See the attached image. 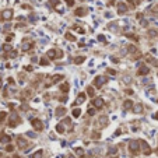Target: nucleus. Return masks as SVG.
<instances>
[{
  "label": "nucleus",
  "instance_id": "24",
  "mask_svg": "<svg viewBox=\"0 0 158 158\" xmlns=\"http://www.w3.org/2000/svg\"><path fill=\"white\" fill-rule=\"evenodd\" d=\"M60 91H62V92H64V94H66V92H69V83H64V84L60 85Z\"/></svg>",
  "mask_w": 158,
  "mask_h": 158
},
{
  "label": "nucleus",
  "instance_id": "51",
  "mask_svg": "<svg viewBox=\"0 0 158 158\" xmlns=\"http://www.w3.org/2000/svg\"><path fill=\"white\" fill-rule=\"evenodd\" d=\"M69 158H76V157H74V155H69Z\"/></svg>",
  "mask_w": 158,
  "mask_h": 158
},
{
  "label": "nucleus",
  "instance_id": "22",
  "mask_svg": "<svg viewBox=\"0 0 158 158\" xmlns=\"http://www.w3.org/2000/svg\"><path fill=\"white\" fill-rule=\"evenodd\" d=\"M56 132L59 134H63V133H64V126H63V123H59L56 126Z\"/></svg>",
  "mask_w": 158,
  "mask_h": 158
},
{
  "label": "nucleus",
  "instance_id": "33",
  "mask_svg": "<svg viewBox=\"0 0 158 158\" xmlns=\"http://www.w3.org/2000/svg\"><path fill=\"white\" fill-rule=\"evenodd\" d=\"M99 137H101V133L99 132H95V133L91 134V139H99Z\"/></svg>",
  "mask_w": 158,
  "mask_h": 158
},
{
  "label": "nucleus",
  "instance_id": "41",
  "mask_svg": "<svg viewBox=\"0 0 158 158\" xmlns=\"http://www.w3.org/2000/svg\"><path fill=\"white\" fill-rule=\"evenodd\" d=\"M94 113H95V109H92V108H90V109H88V115H91V116H92Z\"/></svg>",
  "mask_w": 158,
  "mask_h": 158
},
{
  "label": "nucleus",
  "instance_id": "49",
  "mask_svg": "<svg viewBox=\"0 0 158 158\" xmlns=\"http://www.w3.org/2000/svg\"><path fill=\"white\" fill-rule=\"evenodd\" d=\"M1 87H3V81H1V79H0V90H1Z\"/></svg>",
  "mask_w": 158,
  "mask_h": 158
},
{
  "label": "nucleus",
  "instance_id": "11",
  "mask_svg": "<svg viewBox=\"0 0 158 158\" xmlns=\"http://www.w3.org/2000/svg\"><path fill=\"white\" fill-rule=\"evenodd\" d=\"M18 147L20 148H27L28 147V141L25 140V139H23V137H18Z\"/></svg>",
  "mask_w": 158,
  "mask_h": 158
},
{
  "label": "nucleus",
  "instance_id": "1",
  "mask_svg": "<svg viewBox=\"0 0 158 158\" xmlns=\"http://www.w3.org/2000/svg\"><path fill=\"white\" fill-rule=\"evenodd\" d=\"M129 150H130V152H132L133 155H136V154L139 152V150H140V143L136 141V140H132L129 143Z\"/></svg>",
  "mask_w": 158,
  "mask_h": 158
},
{
  "label": "nucleus",
  "instance_id": "42",
  "mask_svg": "<svg viewBox=\"0 0 158 158\" xmlns=\"http://www.w3.org/2000/svg\"><path fill=\"white\" fill-rule=\"evenodd\" d=\"M66 3H67V6H73V4H74V0H66Z\"/></svg>",
  "mask_w": 158,
  "mask_h": 158
},
{
  "label": "nucleus",
  "instance_id": "27",
  "mask_svg": "<svg viewBox=\"0 0 158 158\" xmlns=\"http://www.w3.org/2000/svg\"><path fill=\"white\" fill-rule=\"evenodd\" d=\"M84 60H85V56H79V57L74 59V63H76V64H80V63H83Z\"/></svg>",
  "mask_w": 158,
  "mask_h": 158
},
{
  "label": "nucleus",
  "instance_id": "38",
  "mask_svg": "<svg viewBox=\"0 0 158 158\" xmlns=\"http://www.w3.org/2000/svg\"><path fill=\"white\" fill-rule=\"evenodd\" d=\"M13 150H14V147H13V146H10V144H9V146L6 147V151H7V152H11Z\"/></svg>",
  "mask_w": 158,
  "mask_h": 158
},
{
  "label": "nucleus",
  "instance_id": "31",
  "mask_svg": "<svg viewBox=\"0 0 158 158\" xmlns=\"http://www.w3.org/2000/svg\"><path fill=\"white\" fill-rule=\"evenodd\" d=\"M7 118V113L6 112H0V123L1 122H4V119Z\"/></svg>",
  "mask_w": 158,
  "mask_h": 158
},
{
  "label": "nucleus",
  "instance_id": "48",
  "mask_svg": "<svg viewBox=\"0 0 158 158\" xmlns=\"http://www.w3.org/2000/svg\"><path fill=\"white\" fill-rule=\"evenodd\" d=\"M25 70H27V71H31V70H32V67H31V66H27V67H25Z\"/></svg>",
  "mask_w": 158,
  "mask_h": 158
},
{
  "label": "nucleus",
  "instance_id": "50",
  "mask_svg": "<svg viewBox=\"0 0 158 158\" xmlns=\"http://www.w3.org/2000/svg\"><path fill=\"white\" fill-rule=\"evenodd\" d=\"M13 158H21V157H20V155H14Z\"/></svg>",
  "mask_w": 158,
  "mask_h": 158
},
{
  "label": "nucleus",
  "instance_id": "20",
  "mask_svg": "<svg viewBox=\"0 0 158 158\" xmlns=\"http://www.w3.org/2000/svg\"><path fill=\"white\" fill-rule=\"evenodd\" d=\"M1 51L3 52H10V51H13V46L10 45V44H4V45L1 46Z\"/></svg>",
  "mask_w": 158,
  "mask_h": 158
},
{
  "label": "nucleus",
  "instance_id": "5",
  "mask_svg": "<svg viewBox=\"0 0 158 158\" xmlns=\"http://www.w3.org/2000/svg\"><path fill=\"white\" fill-rule=\"evenodd\" d=\"M31 123H32V126H34V129L36 130V132H41V130L44 129V123L41 122L39 119H32Z\"/></svg>",
  "mask_w": 158,
  "mask_h": 158
},
{
  "label": "nucleus",
  "instance_id": "29",
  "mask_svg": "<svg viewBox=\"0 0 158 158\" xmlns=\"http://www.w3.org/2000/svg\"><path fill=\"white\" fill-rule=\"evenodd\" d=\"M87 94H88V95L90 97H94V94H95V91H94V88H92V87H87Z\"/></svg>",
  "mask_w": 158,
  "mask_h": 158
},
{
  "label": "nucleus",
  "instance_id": "26",
  "mask_svg": "<svg viewBox=\"0 0 158 158\" xmlns=\"http://www.w3.org/2000/svg\"><path fill=\"white\" fill-rule=\"evenodd\" d=\"M39 63H41V66H48V64H49V60L46 59V56H44V57H41Z\"/></svg>",
  "mask_w": 158,
  "mask_h": 158
},
{
  "label": "nucleus",
  "instance_id": "16",
  "mask_svg": "<svg viewBox=\"0 0 158 158\" xmlns=\"http://www.w3.org/2000/svg\"><path fill=\"white\" fill-rule=\"evenodd\" d=\"M46 56L49 57V59H56V49H51V51H48V53H46Z\"/></svg>",
  "mask_w": 158,
  "mask_h": 158
},
{
  "label": "nucleus",
  "instance_id": "52",
  "mask_svg": "<svg viewBox=\"0 0 158 158\" xmlns=\"http://www.w3.org/2000/svg\"><path fill=\"white\" fill-rule=\"evenodd\" d=\"M155 119H158V113H157V115H155Z\"/></svg>",
  "mask_w": 158,
  "mask_h": 158
},
{
  "label": "nucleus",
  "instance_id": "4",
  "mask_svg": "<svg viewBox=\"0 0 158 158\" xmlns=\"http://www.w3.org/2000/svg\"><path fill=\"white\" fill-rule=\"evenodd\" d=\"M105 83H106V77H104V76H97L95 80H94V87L99 88V87H102V84H105Z\"/></svg>",
  "mask_w": 158,
  "mask_h": 158
},
{
  "label": "nucleus",
  "instance_id": "44",
  "mask_svg": "<svg viewBox=\"0 0 158 158\" xmlns=\"http://www.w3.org/2000/svg\"><path fill=\"white\" fill-rule=\"evenodd\" d=\"M98 39L102 41V42H105V36H104V35H99V36H98Z\"/></svg>",
  "mask_w": 158,
  "mask_h": 158
},
{
  "label": "nucleus",
  "instance_id": "47",
  "mask_svg": "<svg viewBox=\"0 0 158 158\" xmlns=\"http://www.w3.org/2000/svg\"><path fill=\"white\" fill-rule=\"evenodd\" d=\"M126 94H129V95H132V94H133V91H132V90H126Z\"/></svg>",
  "mask_w": 158,
  "mask_h": 158
},
{
  "label": "nucleus",
  "instance_id": "14",
  "mask_svg": "<svg viewBox=\"0 0 158 158\" xmlns=\"http://www.w3.org/2000/svg\"><path fill=\"white\" fill-rule=\"evenodd\" d=\"M132 108H133V102L130 101V99H126V101L123 102V109L124 111H129Z\"/></svg>",
  "mask_w": 158,
  "mask_h": 158
},
{
  "label": "nucleus",
  "instance_id": "6",
  "mask_svg": "<svg viewBox=\"0 0 158 158\" xmlns=\"http://www.w3.org/2000/svg\"><path fill=\"white\" fill-rule=\"evenodd\" d=\"M60 80H63V76L62 74H56V76H53L51 79V81H48V84H46V87H49V85L55 84V83H57V81H60Z\"/></svg>",
  "mask_w": 158,
  "mask_h": 158
},
{
  "label": "nucleus",
  "instance_id": "30",
  "mask_svg": "<svg viewBox=\"0 0 158 158\" xmlns=\"http://www.w3.org/2000/svg\"><path fill=\"white\" fill-rule=\"evenodd\" d=\"M66 39H69V41H71V42H74V41H76V36H74V35H71L70 32H67V34H66Z\"/></svg>",
  "mask_w": 158,
  "mask_h": 158
},
{
  "label": "nucleus",
  "instance_id": "3",
  "mask_svg": "<svg viewBox=\"0 0 158 158\" xmlns=\"http://www.w3.org/2000/svg\"><path fill=\"white\" fill-rule=\"evenodd\" d=\"M13 10L10 9H7V10H3V11L0 13V20H3V21H9V20H11L13 18Z\"/></svg>",
  "mask_w": 158,
  "mask_h": 158
},
{
  "label": "nucleus",
  "instance_id": "8",
  "mask_svg": "<svg viewBox=\"0 0 158 158\" xmlns=\"http://www.w3.org/2000/svg\"><path fill=\"white\" fill-rule=\"evenodd\" d=\"M32 46H34V42H31V41H25L23 44V46H21V49H23L24 52L29 51V49H32Z\"/></svg>",
  "mask_w": 158,
  "mask_h": 158
},
{
  "label": "nucleus",
  "instance_id": "19",
  "mask_svg": "<svg viewBox=\"0 0 158 158\" xmlns=\"http://www.w3.org/2000/svg\"><path fill=\"white\" fill-rule=\"evenodd\" d=\"M133 111H134L136 113H141V112H143V105H141V104L133 105Z\"/></svg>",
  "mask_w": 158,
  "mask_h": 158
},
{
  "label": "nucleus",
  "instance_id": "28",
  "mask_svg": "<svg viewBox=\"0 0 158 158\" xmlns=\"http://www.w3.org/2000/svg\"><path fill=\"white\" fill-rule=\"evenodd\" d=\"M84 99H85V94H84V92L79 94V97H77V102H79V104H81V102H84Z\"/></svg>",
  "mask_w": 158,
  "mask_h": 158
},
{
  "label": "nucleus",
  "instance_id": "43",
  "mask_svg": "<svg viewBox=\"0 0 158 158\" xmlns=\"http://www.w3.org/2000/svg\"><path fill=\"white\" fill-rule=\"evenodd\" d=\"M76 28H77V32H79V34H84V32H85L83 28H79V27H76Z\"/></svg>",
  "mask_w": 158,
  "mask_h": 158
},
{
  "label": "nucleus",
  "instance_id": "45",
  "mask_svg": "<svg viewBox=\"0 0 158 158\" xmlns=\"http://www.w3.org/2000/svg\"><path fill=\"white\" fill-rule=\"evenodd\" d=\"M66 99H67L66 97H60V98H59V101L60 102H66Z\"/></svg>",
  "mask_w": 158,
  "mask_h": 158
},
{
  "label": "nucleus",
  "instance_id": "36",
  "mask_svg": "<svg viewBox=\"0 0 158 158\" xmlns=\"http://www.w3.org/2000/svg\"><path fill=\"white\" fill-rule=\"evenodd\" d=\"M57 57H59V59H60V57H63V52L60 51V49H59V51H56V59Z\"/></svg>",
  "mask_w": 158,
  "mask_h": 158
},
{
  "label": "nucleus",
  "instance_id": "13",
  "mask_svg": "<svg viewBox=\"0 0 158 158\" xmlns=\"http://www.w3.org/2000/svg\"><path fill=\"white\" fill-rule=\"evenodd\" d=\"M11 141V137L9 134H1L0 137V143H3V144H7V143H10Z\"/></svg>",
  "mask_w": 158,
  "mask_h": 158
},
{
  "label": "nucleus",
  "instance_id": "21",
  "mask_svg": "<svg viewBox=\"0 0 158 158\" xmlns=\"http://www.w3.org/2000/svg\"><path fill=\"white\" fill-rule=\"evenodd\" d=\"M106 120H108L106 116H104V118H99V122H98V124H99V126H102V127H105V126L108 124Z\"/></svg>",
  "mask_w": 158,
  "mask_h": 158
},
{
  "label": "nucleus",
  "instance_id": "32",
  "mask_svg": "<svg viewBox=\"0 0 158 158\" xmlns=\"http://www.w3.org/2000/svg\"><path fill=\"white\" fill-rule=\"evenodd\" d=\"M126 36H127V38H130V39H133V41L139 39V36H137V35H133V34H126Z\"/></svg>",
  "mask_w": 158,
  "mask_h": 158
},
{
  "label": "nucleus",
  "instance_id": "37",
  "mask_svg": "<svg viewBox=\"0 0 158 158\" xmlns=\"http://www.w3.org/2000/svg\"><path fill=\"white\" fill-rule=\"evenodd\" d=\"M76 152H77L79 155H84V150H83V148H77V150H76Z\"/></svg>",
  "mask_w": 158,
  "mask_h": 158
},
{
  "label": "nucleus",
  "instance_id": "17",
  "mask_svg": "<svg viewBox=\"0 0 158 158\" xmlns=\"http://www.w3.org/2000/svg\"><path fill=\"white\" fill-rule=\"evenodd\" d=\"M87 9H77L76 10V16H79V17H83V16H85L87 14Z\"/></svg>",
  "mask_w": 158,
  "mask_h": 158
},
{
  "label": "nucleus",
  "instance_id": "34",
  "mask_svg": "<svg viewBox=\"0 0 158 158\" xmlns=\"http://www.w3.org/2000/svg\"><path fill=\"white\" fill-rule=\"evenodd\" d=\"M49 4H51V6H57V4H59V0H49Z\"/></svg>",
  "mask_w": 158,
  "mask_h": 158
},
{
  "label": "nucleus",
  "instance_id": "7",
  "mask_svg": "<svg viewBox=\"0 0 158 158\" xmlns=\"http://www.w3.org/2000/svg\"><path fill=\"white\" fill-rule=\"evenodd\" d=\"M92 105H94L97 109H101V108L104 106V99H102V98H95V99L92 101Z\"/></svg>",
  "mask_w": 158,
  "mask_h": 158
},
{
  "label": "nucleus",
  "instance_id": "23",
  "mask_svg": "<svg viewBox=\"0 0 158 158\" xmlns=\"http://www.w3.org/2000/svg\"><path fill=\"white\" fill-rule=\"evenodd\" d=\"M42 157H44V151L42 150H38L36 152L32 154V158H42Z\"/></svg>",
  "mask_w": 158,
  "mask_h": 158
},
{
  "label": "nucleus",
  "instance_id": "25",
  "mask_svg": "<svg viewBox=\"0 0 158 158\" xmlns=\"http://www.w3.org/2000/svg\"><path fill=\"white\" fill-rule=\"evenodd\" d=\"M80 115H81V109H80V108H74L73 109V116L74 118H79Z\"/></svg>",
  "mask_w": 158,
  "mask_h": 158
},
{
  "label": "nucleus",
  "instance_id": "39",
  "mask_svg": "<svg viewBox=\"0 0 158 158\" xmlns=\"http://www.w3.org/2000/svg\"><path fill=\"white\" fill-rule=\"evenodd\" d=\"M127 51H129V52H136V46H133V45H130L129 48H127Z\"/></svg>",
  "mask_w": 158,
  "mask_h": 158
},
{
  "label": "nucleus",
  "instance_id": "9",
  "mask_svg": "<svg viewBox=\"0 0 158 158\" xmlns=\"http://www.w3.org/2000/svg\"><path fill=\"white\" fill-rule=\"evenodd\" d=\"M126 11H127V6L124 4L123 1H120V3L118 4V13L119 14H124Z\"/></svg>",
  "mask_w": 158,
  "mask_h": 158
},
{
  "label": "nucleus",
  "instance_id": "46",
  "mask_svg": "<svg viewBox=\"0 0 158 158\" xmlns=\"http://www.w3.org/2000/svg\"><path fill=\"white\" fill-rule=\"evenodd\" d=\"M63 123H66V124H67V123H70V119H69V118H66V119H64V122H63Z\"/></svg>",
  "mask_w": 158,
  "mask_h": 158
},
{
  "label": "nucleus",
  "instance_id": "35",
  "mask_svg": "<svg viewBox=\"0 0 158 158\" xmlns=\"http://www.w3.org/2000/svg\"><path fill=\"white\" fill-rule=\"evenodd\" d=\"M127 1H129V3H132L133 6H137V4L140 3V0H127Z\"/></svg>",
  "mask_w": 158,
  "mask_h": 158
},
{
  "label": "nucleus",
  "instance_id": "2",
  "mask_svg": "<svg viewBox=\"0 0 158 158\" xmlns=\"http://www.w3.org/2000/svg\"><path fill=\"white\" fill-rule=\"evenodd\" d=\"M18 123H20V116H18L17 112H13L11 115H10V122H9V126H10V127H16Z\"/></svg>",
  "mask_w": 158,
  "mask_h": 158
},
{
  "label": "nucleus",
  "instance_id": "15",
  "mask_svg": "<svg viewBox=\"0 0 158 158\" xmlns=\"http://www.w3.org/2000/svg\"><path fill=\"white\" fill-rule=\"evenodd\" d=\"M66 108H63V106H60V108H57L56 109V116L59 118V116H63V115H66Z\"/></svg>",
  "mask_w": 158,
  "mask_h": 158
},
{
  "label": "nucleus",
  "instance_id": "12",
  "mask_svg": "<svg viewBox=\"0 0 158 158\" xmlns=\"http://www.w3.org/2000/svg\"><path fill=\"white\" fill-rule=\"evenodd\" d=\"M148 71H150V69L147 67V66H141V67L139 69L137 74H139V76H144V74H148Z\"/></svg>",
  "mask_w": 158,
  "mask_h": 158
},
{
  "label": "nucleus",
  "instance_id": "40",
  "mask_svg": "<svg viewBox=\"0 0 158 158\" xmlns=\"http://www.w3.org/2000/svg\"><path fill=\"white\" fill-rule=\"evenodd\" d=\"M108 73H109V74H112V76H115V74H116V71H115L113 69H108Z\"/></svg>",
  "mask_w": 158,
  "mask_h": 158
},
{
  "label": "nucleus",
  "instance_id": "10",
  "mask_svg": "<svg viewBox=\"0 0 158 158\" xmlns=\"http://www.w3.org/2000/svg\"><path fill=\"white\" fill-rule=\"evenodd\" d=\"M139 143H140L141 146H143V148H144V154H146V155H150V154H151V148L148 147V144H147L146 141H143V140H140Z\"/></svg>",
  "mask_w": 158,
  "mask_h": 158
},
{
  "label": "nucleus",
  "instance_id": "18",
  "mask_svg": "<svg viewBox=\"0 0 158 158\" xmlns=\"http://www.w3.org/2000/svg\"><path fill=\"white\" fill-rule=\"evenodd\" d=\"M108 155H109V157L116 158V157H118V148H116V147L111 148V150H109V152H108Z\"/></svg>",
  "mask_w": 158,
  "mask_h": 158
}]
</instances>
